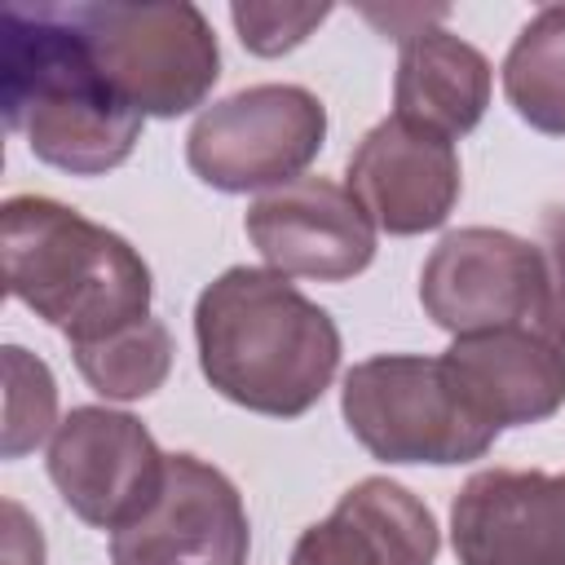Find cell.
Here are the masks:
<instances>
[{
  "mask_svg": "<svg viewBox=\"0 0 565 565\" xmlns=\"http://www.w3.org/2000/svg\"><path fill=\"white\" fill-rule=\"evenodd\" d=\"M203 380L234 406L300 419L340 371V327L287 274L230 265L194 300Z\"/></svg>",
  "mask_w": 565,
  "mask_h": 565,
  "instance_id": "1",
  "label": "cell"
},
{
  "mask_svg": "<svg viewBox=\"0 0 565 565\" xmlns=\"http://www.w3.org/2000/svg\"><path fill=\"white\" fill-rule=\"evenodd\" d=\"M0 110L40 163L71 177H106L141 137V115L102 75L71 4H4Z\"/></svg>",
  "mask_w": 565,
  "mask_h": 565,
  "instance_id": "2",
  "label": "cell"
},
{
  "mask_svg": "<svg viewBox=\"0 0 565 565\" xmlns=\"http://www.w3.org/2000/svg\"><path fill=\"white\" fill-rule=\"evenodd\" d=\"M4 287L71 344L102 340L150 318L154 278L141 252L49 194H13L0 207Z\"/></svg>",
  "mask_w": 565,
  "mask_h": 565,
  "instance_id": "3",
  "label": "cell"
},
{
  "mask_svg": "<svg viewBox=\"0 0 565 565\" xmlns=\"http://www.w3.org/2000/svg\"><path fill=\"white\" fill-rule=\"evenodd\" d=\"M419 305L450 335L534 331L565 349V207H543L534 238L494 225L441 234L419 269Z\"/></svg>",
  "mask_w": 565,
  "mask_h": 565,
  "instance_id": "4",
  "label": "cell"
},
{
  "mask_svg": "<svg viewBox=\"0 0 565 565\" xmlns=\"http://www.w3.org/2000/svg\"><path fill=\"white\" fill-rule=\"evenodd\" d=\"M340 415L380 463H472L499 437L463 397L441 353H375L353 362L340 384Z\"/></svg>",
  "mask_w": 565,
  "mask_h": 565,
  "instance_id": "5",
  "label": "cell"
},
{
  "mask_svg": "<svg viewBox=\"0 0 565 565\" xmlns=\"http://www.w3.org/2000/svg\"><path fill=\"white\" fill-rule=\"evenodd\" d=\"M71 13L102 75L141 119L190 115L221 79L216 31L190 0H88Z\"/></svg>",
  "mask_w": 565,
  "mask_h": 565,
  "instance_id": "6",
  "label": "cell"
},
{
  "mask_svg": "<svg viewBox=\"0 0 565 565\" xmlns=\"http://www.w3.org/2000/svg\"><path fill=\"white\" fill-rule=\"evenodd\" d=\"M327 106L305 84H252L199 110L185 132L190 172L221 194L278 190L318 159Z\"/></svg>",
  "mask_w": 565,
  "mask_h": 565,
  "instance_id": "7",
  "label": "cell"
},
{
  "mask_svg": "<svg viewBox=\"0 0 565 565\" xmlns=\"http://www.w3.org/2000/svg\"><path fill=\"white\" fill-rule=\"evenodd\" d=\"M49 481L93 530H124L163 490L168 455L150 428L110 406H75L49 437Z\"/></svg>",
  "mask_w": 565,
  "mask_h": 565,
  "instance_id": "8",
  "label": "cell"
},
{
  "mask_svg": "<svg viewBox=\"0 0 565 565\" xmlns=\"http://www.w3.org/2000/svg\"><path fill=\"white\" fill-rule=\"evenodd\" d=\"M252 525L238 486L199 455H168L154 503L110 534V565H247Z\"/></svg>",
  "mask_w": 565,
  "mask_h": 565,
  "instance_id": "9",
  "label": "cell"
},
{
  "mask_svg": "<svg viewBox=\"0 0 565 565\" xmlns=\"http://www.w3.org/2000/svg\"><path fill=\"white\" fill-rule=\"evenodd\" d=\"M243 230L265 269L313 282H349L375 260V221L331 177H296L247 203Z\"/></svg>",
  "mask_w": 565,
  "mask_h": 565,
  "instance_id": "10",
  "label": "cell"
},
{
  "mask_svg": "<svg viewBox=\"0 0 565 565\" xmlns=\"http://www.w3.org/2000/svg\"><path fill=\"white\" fill-rule=\"evenodd\" d=\"M459 565H565V472L481 468L450 503Z\"/></svg>",
  "mask_w": 565,
  "mask_h": 565,
  "instance_id": "11",
  "label": "cell"
},
{
  "mask_svg": "<svg viewBox=\"0 0 565 565\" xmlns=\"http://www.w3.org/2000/svg\"><path fill=\"white\" fill-rule=\"evenodd\" d=\"M349 194L393 238L441 230L459 203L463 172L455 141L397 115L380 119L349 154Z\"/></svg>",
  "mask_w": 565,
  "mask_h": 565,
  "instance_id": "12",
  "label": "cell"
},
{
  "mask_svg": "<svg viewBox=\"0 0 565 565\" xmlns=\"http://www.w3.org/2000/svg\"><path fill=\"white\" fill-rule=\"evenodd\" d=\"M441 530L428 503L388 477H362L313 521L291 565H437Z\"/></svg>",
  "mask_w": 565,
  "mask_h": 565,
  "instance_id": "13",
  "label": "cell"
},
{
  "mask_svg": "<svg viewBox=\"0 0 565 565\" xmlns=\"http://www.w3.org/2000/svg\"><path fill=\"white\" fill-rule=\"evenodd\" d=\"M490 428L543 424L565 406V349L534 331L455 335L441 353Z\"/></svg>",
  "mask_w": 565,
  "mask_h": 565,
  "instance_id": "14",
  "label": "cell"
},
{
  "mask_svg": "<svg viewBox=\"0 0 565 565\" xmlns=\"http://www.w3.org/2000/svg\"><path fill=\"white\" fill-rule=\"evenodd\" d=\"M490 57L446 26H415L402 35L393 75V115L446 141L468 137L490 106Z\"/></svg>",
  "mask_w": 565,
  "mask_h": 565,
  "instance_id": "15",
  "label": "cell"
},
{
  "mask_svg": "<svg viewBox=\"0 0 565 565\" xmlns=\"http://www.w3.org/2000/svg\"><path fill=\"white\" fill-rule=\"evenodd\" d=\"M503 97L521 124L565 137V4H543L503 57Z\"/></svg>",
  "mask_w": 565,
  "mask_h": 565,
  "instance_id": "16",
  "label": "cell"
},
{
  "mask_svg": "<svg viewBox=\"0 0 565 565\" xmlns=\"http://www.w3.org/2000/svg\"><path fill=\"white\" fill-rule=\"evenodd\" d=\"M79 375L106 402H141L163 388L172 371V335L159 318H137L102 340L71 344Z\"/></svg>",
  "mask_w": 565,
  "mask_h": 565,
  "instance_id": "17",
  "label": "cell"
},
{
  "mask_svg": "<svg viewBox=\"0 0 565 565\" xmlns=\"http://www.w3.org/2000/svg\"><path fill=\"white\" fill-rule=\"evenodd\" d=\"M57 384L53 371L22 344H4V459H22L57 428Z\"/></svg>",
  "mask_w": 565,
  "mask_h": 565,
  "instance_id": "18",
  "label": "cell"
},
{
  "mask_svg": "<svg viewBox=\"0 0 565 565\" xmlns=\"http://www.w3.org/2000/svg\"><path fill=\"white\" fill-rule=\"evenodd\" d=\"M234 31L243 40L247 53L256 57H282L291 49H300L327 18L331 4H274V0H247V4H230Z\"/></svg>",
  "mask_w": 565,
  "mask_h": 565,
  "instance_id": "19",
  "label": "cell"
},
{
  "mask_svg": "<svg viewBox=\"0 0 565 565\" xmlns=\"http://www.w3.org/2000/svg\"><path fill=\"white\" fill-rule=\"evenodd\" d=\"M4 530H0V565H44V534L26 516L18 499H4Z\"/></svg>",
  "mask_w": 565,
  "mask_h": 565,
  "instance_id": "20",
  "label": "cell"
}]
</instances>
